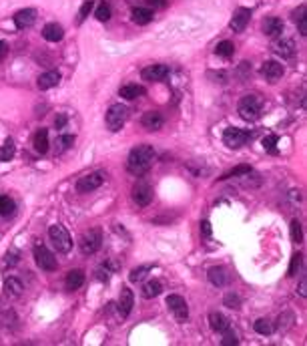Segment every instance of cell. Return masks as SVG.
Masks as SVG:
<instances>
[{
    "label": "cell",
    "mask_w": 307,
    "mask_h": 346,
    "mask_svg": "<svg viewBox=\"0 0 307 346\" xmlns=\"http://www.w3.org/2000/svg\"><path fill=\"white\" fill-rule=\"evenodd\" d=\"M155 159V149L151 145H137L127 159V169L133 175H143L149 171L151 163Z\"/></svg>",
    "instance_id": "cell-1"
},
{
    "label": "cell",
    "mask_w": 307,
    "mask_h": 346,
    "mask_svg": "<svg viewBox=\"0 0 307 346\" xmlns=\"http://www.w3.org/2000/svg\"><path fill=\"white\" fill-rule=\"evenodd\" d=\"M127 117H129L127 107L121 105V103H117V105H110V107H108L104 121H106V127H108L110 131H121L123 125L127 123Z\"/></svg>",
    "instance_id": "cell-2"
},
{
    "label": "cell",
    "mask_w": 307,
    "mask_h": 346,
    "mask_svg": "<svg viewBox=\"0 0 307 346\" xmlns=\"http://www.w3.org/2000/svg\"><path fill=\"white\" fill-rule=\"evenodd\" d=\"M79 246H81V252H83L85 256H93V254H97V252L101 250V246H102L101 230L85 231V233L81 235V241H79Z\"/></svg>",
    "instance_id": "cell-3"
},
{
    "label": "cell",
    "mask_w": 307,
    "mask_h": 346,
    "mask_svg": "<svg viewBox=\"0 0 307 346\" xmlns=\"http://www.w3.org/2000/svg\"><path fill=\"white\" fill-rule=\"evenodd\" d=\"M261 115V101L255 95H247L239 101V117L245 121H255Z\"/></svg>",
    "instance_id": "cell-4"
},
{
    "label": "cell",
    "mask_w": 307,
    "mask_h": 346,
    "mask_svg": "<svg viewBox=\"0 0 307 346\" xmlns=\"http://www.w3.org/2000/svg\"><path fill=\"white\" fill-rule=\"evenodd\" d=\"M49 235H51V241L52 246L58 250V252H62V254H66V252H70V248H72V239H70V235H68V231L64 230L62 226H51V230H49Z\"/></svg>",
    "instance_id": "cell-5"
},
{
    "label": "cell",
    "mask_w": 307,
    "mask_h": 346,
    "mask_svg": "<svg viewBox=\"0 0 307 346\" xmlns=\"http://www.w3.org/2000/svg\"><path fill=\"white\" fill-rule=\"evenodd\" d=\"M249 137H251L249 131L237 129V127H229V129H225V133H223V141H225V145L231 147V149H237V147L245 145V143L249 141Z\"/></svg>",
    "instance_id": "cell-6"
},
{
    "label": "cell",
    "mask_w": 307,
    "mask_h": 346,
    "mask_svg": "<svg viewBox=\"0 0 307 346\" xmlns=\"http://www.w3.org/2000/svg\"><path fill=\"white\" fill-rule=\"evenodd\" d=\"M34 262H36V266H39L41 270H45V272H54L56 266H58L54 254H52L51 250H47L45 246H36V248H34Z\"/></svg>",
    "instance_id": "cell-7"
},
{
    "label": "cell",
    "mask_w": 307,
    "mask_h": 346,
    "mask_svg": "<svg viewBox=\"0 0 307 346\" xmlns=\"http://www.w3.org/2000/svg\"><path fill=\"white\" fill-rule=\"evenodd\" d=\"M167 306H169V310L175 314V318H177L179 322H185V320L189 318V308H187V302H185L183 296L171 294V296L167 298Z\"/></svg>",
    "instance_id": "cell-8"
},
{
    "label": "cell",
    "mask_w": 307,
    "mask_h": 346,
    "mask_svg": "<svg viewBox=\"0 0 307 346\" xmlns=\"http://www.w3.org/2000/svg\"><path fill=\"white\" fill-rule=\"evenodd\" d=\"M102 181H104V175L102 173H89V175H85V177H81L79 181H76V191L79 193H91V191H95V189H99L102 185Z\"/></svg>",
    "instance_id": "cell-9"
},
{
    "label": "cell",
    "mask_w": 307,
    "mask_h": 346,
    "mask_svg": "<svg viewBox=\"0 0 307 346\" xmlns=\"http://www.w3.org/2000/svg\"><path fill=\"white\" fill-rule=\"evenodd\" d=\"M133 201L139 205V207H147L151 201H153V187L145 181H139L135 187H133Z\"/></svg>",
    "instance_id": "cell-10"
},
{
    "label": "cell",
    "mask_w": 307,
    "mask_h": 346,
    "mask_svg": "<svg viewBox=\"0 0 307 346\" xmlns=\"http://www.w3.org/2000/svg\"><path fill=\"white\" fill-rule=\"evenodd\" d=\"M167 75H169V66L167 64H151V66L143 68V73H141L143 81H149V83H159Z\"/></svg>",
    "instance_id": "cell-11"
},
{
    "label": "cell",
    "mask_w": 307,
    "mask_h": 346,
    "mask_svg": "<svg viewBox=\"0 0 307 346\" xmlns=\"http://www.w3.org/2000/svg\"><path fill=\"white\" fill-rule=\"evenodd\" d=\"M261 75H263L269 83H275L277 79L283 77V64L277 62V60H265L263 66H261Z\"/></svg>",
    "instance_id": "cell-12"
},
{
    "label": "cell",
    "mask_w": 307,
    "mask_h": 346,
    "mask_svg": "<svg viewBox=\"0 0 307 346\" xmlns=\"http://www.w3.org/2000/svg\"><path fill=\"white\" fill-rule=\"evenodd\" d=\"M249 18H251V10L249 8H237L233 12V18L229 22V26L235 30V32H241L245 30V26L249 24Z\"/></svg>",
    "instance_id": "cell-13"
},
{
    "label": "cell",
    "mask_w": 307,
    "mask_h": 346,
    "mask_svg": "<svg viewBox=\"0 0 307 346\" xmlns=\"http://www.w3.org/2000/svg\"><path fill=\"white\" fill-rule=\"evenodd\" d=\"M133 306H135V296H133V290L123 288V290H121V296H119V314H121L123 318H127V316L131 314Z\"/></svg>",
    "instance_id": "cell-14"
},
{
    "label": "cell",
    "mask_w": 307,
    "mask_h": 346,
    "mask_svg": "<svg viewBox=\"0 0 307 346\" xmlns=\"http://www.w3.org/2000/svg\"><path fill=\"white\" fill-rule=\"evenodd\" d=\"M36 22V10L34 8H24L14 14V24L16 28H28Z\"/></svg>",
    "instance_id": "cell-15"
},
{
    "label": "cell",
    "mask_w": 307,
    "mask_h": 346,
    "mask_svg": "<svg viewBox=\"0 0 307 346\" xmlns=\"http://www.w3.org/2000/svg\"><path fill=\"white\" fill-rule=\"evenodd\" d=\"M163 123H165V119H163V115L159 111H147L143 115V119H141V125L147 131H159L163 127Z\"/></svg>",
    "instance_id": "cell-16"
},
{
    "label": "cell",
    "mask_w": 307,
    "mask_h": 346,
    "mask_svg": "<svg viewBox=\"0 0 307 346\" xmlns=\"http://www.w3.org/2000/svg\"><path fill=\"white\" fill-rule=\"evenodd\" d=\"M58 83H60V73H58V71H47V73H43V75L39 77V81H36V85H39L41 91H49L52 87H56Z\"/></svg>",
    "instance_id": "cell-17"
},
{
    "label": "cell",
    "mask_w": 307,
    "mask_h": 346,
    "mask_svg": "<svg viewBox=\"0 0 307 346\" xmlns=\"http://www.w3.org/2000/svg\"><path fill=\"white\" fill-rule=\"evenodd\" d=\"M263 32L267 34V37H279L281 32H283V20L281 18H277V16H269V18H265L263 20Z\"/></svg>",
    "instance_id": "cell-18"
},
{
    "label": "cell",
    "mask_w": 307,
    "mask_h": 346,
    "mask_svg": "<svg viewBox=\"0 0 307 346\" xmlns=\"http://www.w3.org/2000/svg\"><path fill=\"white\" fill-rule=\"evenodd\" d=\"M273 51L277 55H281L283 58H289L295 55V45L291 39H281V41H275L273 43Z\"/></svg>",
    "instance_id": "cell-19"
},
{
    "label": "cell",
    "mask_w": 307,
    "mask_h": 346,
    "mask_svg": "<svg viewBox=\"0 0 307 346\" xmlns=\"http://www.w3.org/2000/svg\"><path fill=\"white\" fill-rule=\"evenodd\" d=\"M145 93H147V91H145L143 85H123V87L119 89V95H121L123 99H127V101L139 99V97H143Z\"/></svg>",
    "instance_id": "cell-20"
},
{
    "label": "cell",
    "mask_w": 307,
    "mask_h": 346,
    "mask_svg": "<svg viewBox=\"0 0 307 346\" xmlns=\"http://www.w3.org/2000/svg\"><path fill=\"white\" fill-rule=\"evenodd\" d=\"M85 284V272L83 270H70L64 278V286L66 290H79Z\"/></svg>",
    "instance_id": "cell-21"
},
{
    "label": "cell",
    "mask_w": 307,
    "mask_h": 346,
    "mask_svg": "<svg viewBox=\"0 0 307 346\" xmlns=\"http://www.w3.org/2000/svg\"><path fill=\"white\" fill-rule=\"evenodd\" d=\"M43 37H45V41H49V43H58V41L64 37V30H62L60 24L49 22V24L43 28Z\"/></svg>",
    "instance_id": "cell-22"
},
{
    "label": "cell",
    "mask_w": 307,
    "mask_h": 346,
    "mask_svg": "<svg viewBox=\"0 0 307 346\" xmlns=\"http://www.w3.org/2000/svg\"><path fill=\"white\" fill-rule=\"evenodd\" d=\"M209 282L213 284V286H225L227 284V280H229V274L225 272V268H211L209 270Z\"/></svg>",
    "instance_id": "cell-23"
},
{
    "label": "cell",
    "mask_w": 307,
    "mask_h": 346,
    "mask_svg": "<svg viewBox=\"0 0 307 346\" xmlns=\"http://www.w3.org/2000/svg\"><path fill=\"white\" fill-rule=\"evenodd\" d=\"M209 326H211L215 332H225V330L229 328V320H227L223 314H219V312H211V314H209Z\"/></svg>",
    "instance_id": "cell-24"
},
{
    "label": "cell",
    "mask_w": 307,
    "mask_h": 346,
    "mask_svg": "<svg viewBox=\"0 0 307 346\" xmlns=\"http://www.w3.org/2000/svg\"><path fill=\"white\" fill-rule=\"evenodd\" d=\"M34 149L39 153H47L49 151V131L47 129H39L34 135Z\"/></svg>",
    "instance_id": "cell-25"
},
{
    "label": "cell",
    "mask_w": 307,
    "mask_h": 346,
    "mask_svg": "<svg viewBox=\"0 0 307 346\" xmlns=\"http://www.w3.org/2000/svg\"><path fill=\"white\" fill-rule=\"evenodd\" d=\"M22 284H20V280H16V278H6L4 280V292L10 296V298H18L20 294H22Z\"/></svg>",
    "instance_id": "cell-26"
},
{
    "label": "cell",
    "mask_w": 307,
    "mask_h": 346,
    "mask_svg": "<svg viewBox=\"0 0 307 346\" xmlns=\"http://www.w3.org/2000/svg\"><path fill=\"white\" fill-rule=\"evenodd\" d=\"M151 20H153V10H149V8H135L133 10V22L149 24Z\"/></svg>",
    "instance_id": "cell-27"
},
{
    "label": "cell",
    "mask_w": 307,
    "mask_h": 346,
    "mask_svg": "<svg viewBox=\"0 0 307 346\" xmlns=\"http://www.w3.org/2000/svg\"><path fill=\"white\" fill-rule=\"evenodd\" d=\"M14 153H16L14 141H12V139H6L4 145L0 147V161H10V159L14 157Z\"/></svg>",
    "instance_id": "cell-28"
},
{
    "label": "cell",
    "mask_w": 307,
    "mask_h": 346,
    "mask_svg": "<svg viewBox=\"0 0 307 346\" xmlns=\"http://www.w3.org/2000/svg\"><path fill=\"white\" fill-rule=\"evenodd\" d=\"M161 292H163V286H161L159 280H149V282L143 286V296H145V298H157Z\"/></svg>",
    "instance_id": "cell-29"
},
{
    "label": "cell",
    "mask_w": 307,
    "mask_h": 346,
    "mask_svg": "<svg viewBox=\"0 0 307 346\" xmlns=\"http://www.w3.org/2000/svg\"><path fill=\"white\" fill-rule=\"evenodd\" d=\"M233 53H235V47H233L231 41H221V43L217 45V49H215V55H219V57H223V58L233 57Z\"/></svg>",
    "instance_id": "cell-30"
},
{
    "label": "cell",
    "mask_w": 307,
    "mask_h": 346,
    "mask_svg": "<svg viewBox=\"0 0 307 346\" xmlns=\"http://www.w3.org/2000/svg\"><path fill=\"white\" fill-rule=\"evenodd\" d=\"M12 214H14V201L8 195H0V216L8 218Z\"/></svg>",
    "instance_id": "cell-31"
},
{
    "label": "cell",
    "mask_w": 307,
    "mask_h": 346,
    "mask_svg": "<svg viewBox=\"0 0 307 346\" xmlns=\"http://www.w3.org/2000/svg\"><path fill=\"white\" fill-rule=\"evenodd\" d=\"M255 332L257 334H263V336L271 334V332H273V324H271V320H267V318H259V320L255 322Z\"/></svg>",
    "instance_id": "cell-32"
},
{
    "label": "cell",
    "mask_w": 307,
    "mask_h": 346,
    "mask_svg": "<svg viewBox=\"0 0 307 346\" xmlns=\"http://www.w3.org/2000/svg\"><path fill=\"white\" fill-rule=\"evenodd\" d=\"M151 270H153V266H149V264H147V266H141V268H135V270L131 272L129 280H131V282H141V280L147 276V272H151Z\"/></svg>",
    "instance_id": "cell-33"
},
{
    "label": "cell",
    "mask_w": 307,
    "mask_h": 346,
    "mask_svg": "<svg viewBox=\"0 0 307 346\" xmlns=\"http://www.w3.org/2000/svg\"><path fill=\"white\" fill-rule=\"evenodd\" d=\"M95 16H97V20L106 22V20L110 18V6H108L106 2H101V4L97 6V12H95Z\"/></svg>",
    "instance_id": "cell-34"
},
{
    "label": "cell",
    "mask_w": 307,
    "mask_h": 346,
    "mask_svg": "<svg viewBox=\"0 0 307 346\" xmlns=\"http://www.w3.org/2000/svg\"><path fill=\"white\" fill-rule=\"evenodd\" d=\"M289 230H291V239H293L295 244H301V239H303L301 224H299L297 220H293V222H291V226H289Z\"/></svg>",
    "instance_id": "cell-35"
},
{
    "label": "cell",
    "mask_w": 307,
    "mask_h": 346,
    "mask_svg": "<svg viewBox=\"0 0 307 346\" xmlns=\"http://www.w3.org/2000/svg\"><path fill=\"white\" fill-rule=\"evenodd\" d=\"M251 171V167L249 165H237V167H233L231 171H227L221 179H229V177H239V175H247V173Z\"/></svg>",
    "instance_id": "cell-36"
},
{
    "label": "cell",
    "mask_w": 307,
    "mask_h": 346,
    "mask_svg": "<svg viewBox=\"0 0 307 346\" xmlns=\"http://www.w3.org/2000/svg\"><path fill=\"white\" fill-rule=\"evenodd\" d=\"M301 260H303V256H301V254H295V256L291 258V264H289L287 276H295V274L299 272V268H301Z\"/></svg>",
    "instance_id": "cell-37"
},
{
    "label": "cell",
    "mask_w": 307,
    "mask_h": 346,
    "mask_svg": "<svg viewBox=\"0 0 307 346\" xmlns=\"http://www.w3.org/2000/svg\"><path fill=\"white\" fill-rule=\"evenodd\" d=\"M95 8V2L93 0H87V2H83V6H81V10H79V22H83L87 16H89V12Z\"/></svg>",
    "instance_id": "cell-38"
},
{
    "label": "cell",
    "mask_w": 307,
    "mask_h": 346,
    "mask_svg": "<svg viewBox=\"0 0 307 346\" xmlns=\"http://www.w3.org/2000/svg\"><path fill=\"white\" fill-rule=\"evenodd\" d=\"M277 141H279V137H277V135H267V137H263V147H265V149H269L271 153H275V145H277Z\"/></svg>",
    "instance_id": "cell-39"
},
{
    "label": "cell",
    "mask_w": 307,
    "mask_h": 346,
    "mask_svg": "<svg viewBox=\"0 0 307 346\" xmlns=\"http://www.w3.org/2000/svg\"><path fill=\"white\" fill-rule=\"evenodd\" d=\"M223 334H225V336H223V340H221V344L223 346H231V344H237V342H239V340H237V336H235V332H231V328H227Z\"/></svg>",
    "instance_id": "cell-40"
},
{
    "label": "cell",
    "mask_w": 307,
    "mask_h": 346,
    "mask_svg": "<svg viewBox=\"0 0 307 346\" xmlns=\"http://www.w3.org/2000/svg\"><path fill=\"white\" fill-rule=\"evenodd\" d=\"M225 306H229V308H239L241 306V300H239V296H235V294H227L225 296Z\"/></svg>",
    "instance_id": "cell-41"
},
{
    "label": "cell",
    "mask_w": 307,
    "mask_h": 346,
    "mask_svg": "<svg viewBox=\"0 0 307 346\" xmlns=\"http://www.w3.org/2000/svg\"><path fill=\"white\" fill-rule=\"evenodd\" d=\"M293 18H295V22H299V20H303V18H305V4H301V6L293 12Z\"/></svg>",
    "instance_id": "cell-42"
},
{
    "label": "cell",
    "mask_w": 307,
    "mask_h": 346,
    "mask_svg": "<svg viewBox=\"0 0 307 346\" xmlns=\"http://www.w3.org/2000/svg\"><path fill=\"white\" fill-rule=\"evenodd\" d=\"M72 143H74V137H72V135H64V137L60 139V145H62V151H64V149H68V147H70Z\"/></svg>",
    "instance_id": "cell-43"
},
{
    "label": "cell",
    "mask_w": 307,
    "mask_h": 346,
    "mask_svg": "<svg viewBox=\"0 0 307 346\" xmlns=\"http://www.w3.org/2000/svg\"><path fill=\"white\" fill-rule=\"evenodd\" d=\"M201 231H203L205 237H209L211 235V224L209 222H201Z\"/></svg>",
    "instance_id": "cell-44"
},
{
    "label": "cell",
    "mask_w": 307,
    "mask_h": 346,
    "mask_svg": "<svg viewBox=\"0 0 307 346\" xmlns=\"http://www.w3.org/2000/svg\"><path fill=\"white\" fill-rule=\"evenodd\" d=\"M299 296H303V298L307 296V282H305V278H303V280H301V284H299Z\"/></svg>",
    "instance_id": "cell-45"
},
{
    "label": "cell",
    "mask_w": 307,
    "mask_h": 346,
    "mask_svg": "<svg viewBox=\"0 0 307 346\" xmlns=\"http://www.w3.org/2000/svg\"><path fill=\"white\" fill-rule=\"evenodd\" d=\"M64 123H66V117H64V115H60V117H58V119H56V121H54V125H56V129H60V127H62Z\"/></svg>",
    "instance_id": "cell-46"
},
{
    "label": "cell",
    "mask_w": 307,
    "mask_h": 346,
    "mask_svg": "<svg viewBox=\"0 0 307 346\" xmlns=\"http://www.w3.org/2000/svg\"><path fill=\"white\" fill-rule=\"evenodd\" d=\"M6 51H8L6 43H4V41H0V58H4V55H6Z\"/></svg>",
    "instance_id": "cell-47"
},
{
    "label": "cell",
    "mask_w": 307,
    "mask_h": 346,
    "mask_svg": "<svg viewBox=\"0 0 307 346\" xmlns=\"http://www.w3.org/2000/svg\"><path fill=\"white\" fill-rule=\"evenodd\" d=\"M151 4H155V6H163L165 0H151Z\"/></svg>",
    "instance_id": "cell-48"
}]
</instances>
